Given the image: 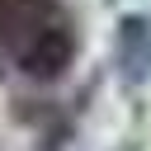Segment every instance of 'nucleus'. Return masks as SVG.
I'll return each instance as SVG.
<instances>
[{
    "instance_id": "1",
    "label": "nucleus",
    "mask_w": 151,
    "mask_h": 151,
    "mask_svg": "<svg viewBox=\"0 0 151 151\" xmlns=\"http://www.w3.org/2000/svg\"><path fill=\"white\" fill-rule=\"evenodd\" d=\"M76 52H80V38H76V24L66 19V14H52L24 47H19V57H14V66L28 76V80H57V76H66V66L76 61Z\"/></svg>"
},
{
    "instance_id": "2",
    "label": "nucleus",
    "mask_w": 151,
    "mask_h": 151,
    "mask_svg": "<svg viewBox=\"0 0 151 151\" xmlns=\"http://www.w3.org/2000/svg\"><path fill=\"white\" fill-rule=\"evenodd\" d=\"M113 76L123 85L151 80V9H132L113 28Z\"/></svg>"
},
{
    "instance_id": "3",
    "label": "nucleus",
    "mask_w": 151,
    "mask_h": 151,
    "mask_svg": "<svg viewBox=\"0 0 151 151\" xmlns=\"http://www.w3.org/2000/svg\"><path fill=\"white\" fill-rule=\"evenodd\" d=\"M52 14H61L57 0H0V61H14L19 47H24Z\"/></svg>"
}]
</instances>
